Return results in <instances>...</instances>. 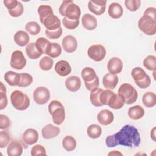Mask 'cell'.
<instances>
[{"label": "cell", "instance_id": "cell-5", "mask_svg": "<svg viewBox=\"0 0 156 156\" xmlns=\"http://www.w3.org/2000/svg\"><path fill=\"white\" fill-rule=\"evenodd\" d=\"M118 93L127 104H132L135 102L138 98L137 91L132 85L127 83L122 84L119 87Z\"/></svg>", "mask_w": 156, "mask_h": 156}, {"label": "cell", "instance_id": "cell-40", "mask_svg": "<svg viewBox=\"0 0 156 156\" xmlns=\"http://www.w3.org/2000/svg\"><path fill=\"white\" fill-rule=\"evenodd\" d=\"M50 41L48 39L44 37H40L36 40L35 44L38 51L41 54H43L46 53V49Z\"/></svg>", "mask_w": 156, "mask_h": 156}, {"label": "cell", "instance_id": "cell-43", "mask_svg": "<svg viewBox=\"0 0 156 156\" xmlns=\"http://www.w3.org/2000/svg\"><path fill=\"white\" fill-rule=\"evenodd\" d=\"M62 23L66 29L73 30L78 27L79 24V20H71L66 18V17H64L62 20Z\"/></svg>", "mask_w": 156, "mask_h": 156}, {"label": "cell", "instance_id": "cell-15", "mask_svg": "<svg viewBox=\"0 0 156 156\" xmlns=\"http://www.w3.org/2000/svg\"><path fill=\"white\" fill-rule=\"evenodd\" d=\"M123 68V63L122 60L118 57L111 58L107 63V69L110 73L113 74H118L120 73Z\"/></svg>", "mask_w": 156, "mask_h": 156}, {"label": "cell", "instance_id": "cell-22", "mask_svg": "<svg viewBox=\"0 0 156 156\" xmlns=\"http://www.w3.org/2000/svg\"><path fill=\"white\" fill-rule=\"evenodd\" d=\"M124 104L125 102L123 98L118 94H116L113 92L109 98L107 105L113 109L118 110L121 108Z\"/></svg>", "mask_w": 156, "mask_h": 156}, {"label": "cell", "instance_id": "cell-2", "mask_svg": "<svg viewBox=\"0 0 156 156\" xmlns=\"http://www.w3.org/2000/svg\"><path fill=\"white\" fill-rule=\"evenodd\" d=\"M58 10L62 16H64L71 20H79L81 14L80 9L77 4L74 3L73 1H63Z\"/></svg>", "mask_w": 156, "mask_h": 156}, {"label": "cell", "instance_id": "cell-25", "mask_svg": "<svg viewBox=\"0 0 156 156\" xmlns=\"http://www.w3.org/2000/svg\"><path fill=\"white\" fill-rule=\"evenodd\" d=\"M108 13L112 18L118 19L122 16L123 14V9L119 3L113 2L111 3L108 7Z\"/></svg>", "mask_w": 156, "mask_h": 156}, {"label": "cell", "instance_id": "cell-41", "mask_svg": "<svg viewBox=\"0 0 156 156\" xmlns=\"http://www.w3.org/2000/svg\"><path fill=\"white\" fill-rule=\"evenodd\" d=\"M21 80L18 85L19 87H26L29 86L33 82L32 76L26 73H21Z\"/></svg>", "mask_w": 156, "mask_h": 156}, {"label": "cell", "instance_id": "cell-23", "mask_svg": "<svg viewBox=\"0 0 156 156\" xmlns=\"http://www.w3.org/2000/svg\"><path fill=\"white\" fill-rule=\"evenodd\" d=\"M7 153L9 156H20L23 153V146L18 141H12L7 146Z\"/></svg>", "mask_w": 156, "mask_h": 156}, {"label": "cell", "instance_id": "cell-26", "mask_svg": "<svg viewBox=\"0 0 156 156\" xmlns=\"http://www.w3.org/2000/svg\"><path fill=\"white\" fill-rule=\"evenodd\" d=\"M144 113V110L141 106L136 105L129 108L127 114L130 119L133 120H138L143 117Z\"/></svg>", "mask_w": 156, "mask_h": 156}, {"label": "cell", "instance_id": "cell-34", "mask_svg": "<svg viewBox=\"0 0 156 156\" xmlns=\"http://www.w3.org/2000/svg\"><path fill=\"white\" fill-rule=\"evenodd\" d=\"M103 90H104L99 88H96L91 90L90 94V99L93 105L95 107H101L103 105L101 103L100 99H99L100 94Z\"/></svg>", "mask_w": 156, "mask_h": 156}, {"label": "cell", "instance_id": "cell-19", "mask_svg": "<svg viewBox=\"0 0 156 156\" xmlns=\"http://www.w3.org/2000/svg\"><path fill=\"white\" fill-rule=\"evenodd\" d=\"M83 27L88 30H93L97 27L98 21L96 18L90 13H85L82 17Z\"/></svg>", "mask_w": 156, "mask_h": 156}, {"label": "cell", "instance_id": "cell-29", "mask_svg": "<svg viewBox=\"0 0 156 156\" xmlns=\"http://www.w3.org/2000/svg\"><path fill=\"white\" fill-rule=\"evenodd\" d=\"M143 104L147 108H151L156 104V94L151 91L145 93L142 97Z\"/></svg>", "mask_w": 156, "mask_h": 156}, {"label": "cell", "instance_id": "cell-51", "mask_svg": "<svg viewBox=\"0 0 156 156\" xmlns=\"http://www.w3.org/2000/svg\"><path fill=\"white\" fill-rule=\"evenodd\" d=\"M4 5L7 8L8 10H13L15 9L18 4V1L17 0H4L3 1Z\"/></svg>", "mask_w": 156, "mask_h": 156}, {"label": "cell", "instance_id": "cell-48", "mask_svg": "<svg viewBox=\"0 0 156 156\" xmlns=\"http://www.w3.org/2000/svg\"><path fill=\"white\" fill-rule=\"evenodd\" d=\"M62 32H63V30L62 27H60L58 29L55 30H52V31H50L47 29L45 30L46 36L49 39L59 38L61 37Z\"/></svg>", "mask_w": 156, "mask_h": 156}, {"label": "cell", "instance_id": "cell-50", "mask_svg": "<svg viewBox=\"0 0 156 156\" xmlns=\"http://www.w3.org/2000/svg\"><path fill=\"white\" fill-rule=\"evenodd\" d=\"M85 83V87L88 90H92L94 88H98L99 86V77L98 76L96 77V78L92 82H88V83H87V82H84Z\"/></svg>", "mask_w": 156, "mask_h": 156}, {"label": "cell", "instance_id": "cell-4", "mask_svg": "<svg viewBox=\"0 0 156 156\" xmlns=\"http://www.w3.org/2000/svg\"><path fill=\"white\" fill-rule=\"evenodd\" d=\"M10 101L13 107L18 110H25L30 105L27 95L19 90H15L11 93Z\"/></svg>", "mask_w": 156, "mask_h": 156}, {"label": "cell", "instance_id": "cell-10", "mask_svg": "<svg viewBox=\"0 0 156 156\" xmlns=\"http://www.w3.org/2000/svg\"><path fill=\"white\" fill-rule=\"evenodd\" d=\"M10 66L15 69L21 70L26 65V59L23 53L20 50L13 51L11 55Z\"/></svg>", "mask_w": 156, "mask_h": 156}, {"label": "cell", "instance_id": "cell-9", "mask_svg": "<svg viewBox=\"0 0 156 156\" xmlns=\"http://www.w3.org/2000/svg\"><path fill=\"white\" fill-rule=\"evenodd\" d=\"M33 99L35 103L43 105L48 102L50 99L49 90L45 87H38L34 91Z\"/></svg>", "mask_w": 156, "mask_h": 156}, {"label": "cell", "instance_id": "cell-20", "mask_svg": "<svg viewBox=\"0 0 156 156\" xmlns=\"http://www.w3.org/2000/svg\"><path fill=\"white\" fill-rule=\"evenodd\" d=\"M118 83V77L116 74L107 73L104 75L102 79L104 87L107 90H113L115 88Z\"/></svg>", "mask_w": 156, "mask_h": 156}, {"label": "cell", "instance_id": "cell-18", "mask_svg": "<svg viewBox=\"0 0 156 156\" xmlns=\"http://www.w3.org/2000/svg\"><path fill=\"white\" fill-rule=\"evenodd\" d=\"M55 72L62 77H65L71 72V67L69 63L66 60L57 62L54 66Z\"/></svg>", "mask_w": 156, "mask_h": 156}, {"label": "cell", "instance_id": "cell-37", "mask_svg": "<svg viewBox=\"0 0 156 156\" xmlns=\"http://www.w3.org/2000/svg\"><path fill=\"white\" fill-rule=\"evenodd\" d=\"M144 66L149 71H155L156 69V57L154 55H149L143 60Z\"/></svg>", "mask_w": 156, "mask_h": 156}, {"label": "cell", "instance_id": "cell-47", "mask_svg": "<svg viewBox=\"0 0 156 156\" xmlns=\"http://www.w3.org/2000/svg\"><path fill=\"white\" fill-rule=\"evenodd\" d=\"M10 137L7 132H0V147L4 148L9 143Z\"/></svg>", "mask_w": 156, "mask_h": 156}, {"label": "cell", "instance_id": "cell-8", "mask_svg": "<svg viewBox=\"0 0 156 156\" xmlns=\"http://www.w3.org/2000/svg\"><path fill=\"white\" fill-rule=\"evenodd\" d=\"M87 54L88 57L94 61L100 62L104 58L106 50L104 46L101 44H93L89 47Z\"/></svg>", "mask_w": 156, "mask_h": 156}, {"label": "cell", "instance_id": "cell-1", "mask_svg": "<svg viewBox=\"0 0 156 156\" xmlns=\"http://www.w3.org/2000/svg\"><path fill=\"white\" fill-rule=\"evenodd\" d=\"M141 143V138L138 129L130 124L124 125L118 132L105 138V144L108 147H114L118 145L129 148L138 147Z\"/></svg>", "mask_w": 156, "mask_h": 156}, {"label": "cell", "instance_id": "cell-14", "mask_svg": "<svg viewBox=\"0 0 156 156\" xmlns=\"http://www.w3.org/2000/svg\"><path fill=\"white\" fill-rule=\"evenodd\" d=\"M22 140L24 143L27 145H32L36 143L38 140V132L34 129H26L22 135Z\"/></svg>", "mask_w": 156, "mask_h": 156}, {"label": "cell", "instance_id": "cell-35", "mask_svg": "<svg viewBox=\"0 0 156 156\" xmlns=\"http://www.w3.org/2000/svg\"><path fill=\"white\" fill-rule=\"evenodd\" d=\"M87 133L90 138L96 139L101 136L102 133V129L101 126L98 124H91L88 127Z\"/></svg>", "mask_w": 156, "mask_h": 156}, {"label": "cell", "instance_id": "cell-42", "mask_svg": "<svg viewBox=\"0 0 156 156\" xmlns=\"http://www.w3.org/2000/svg\"><path fill=\"white\" fill-rule=\"evenodd\" d=\"M126 7L131 12H135L140 7V0H126L124 1Z\"/></svg>", "mask_w": 156, "mask_h": 156}, {"label": "cell", "instance_id": "cell-38", "mask_svg": "<svg viewBox=\"0 0 156 156\" xmlns=\"http://www.w3.org/2000/svg\"><path fill=\"white\" fill-rule=\"evenodd\" d=\"M53 60L48 56H44L42 57L39 62V66L43 71H49L53 66Z\"/></svg>", "mask_w": 156, "mask_h": 156}, {"label": "cell", "instance_id": "cell-53", "mask_svg": "<svg viewBox=\"0 0 156 156\" xmlns=\"http://www.w3.org/2000/svg\"><path fill=\"white\" fill-rule=\"evenodd\" d=\"M155 127H154L151 131V137L153 141H155Z\"/></svg>", "mask_w": 156, "mask_h": 156}, {"label": "cell", "instance_id": "cell-31", "mask_svg": "<svg viewBox=\"0 0 156 156\" xmlns=\"http://www.w3.org/2000/svg\"><path fill=\"white\" fill-rule=\"evenodd\" d=\"M26 53L28 57L30 59H37L42 54L37 48L35 43H30L26 47Z\"/></svg>", "mask_w": 156, "mask_h": 156}, {"label": "cell", "instance_id": "cell-45", "mask_svg": "<svg viewBox=\"0 0 156 156\" xmlns=\"http://www.w3.org/2000/svg\"><path fill=\"white\" fill-rule=\"evenodd\" d=\"M10 16L13 17H18L20 16L24 12V7L22 3L20 1H18V5L13 9V10H8Z\"/></svg>", "mask_w": 156, "mask_h": 156}, {"label": "cell", "instance_id": "cell-27", "mask_svg": "<svg viewBox=\"0 0 156 156\" xmlns=\"http://www.w3.org/2000/svg\"><path fill=\"white\" fill-rule=\"evenodd\" d=\"M13 39L17 45L20 46H24L29 43V36L26 32L18 30L15 34Z\"/></svg>", "mask_w": 156, "mask_h": 156}, {"label": "cell", "instance_id": "cell-24", "mask_svg": "<svg viewBox=\"0 0 156 156\" xmlns=\"http://www.w3.org/2000/svg\"><path fill=\"white\" fill-rule=\"evenodd\" d=\"M5 81L10 86H18L21 80V75L19 73L9 71L4 74Z\"/></svg>", "mask_w": 156, "mask_h": 156}, {"label": "cell", "instance_id": "cell-46", "mask_svg": "<svg viewBox=\"0 0 156 156\" xmlns=\"http://www.w3.org/2000/svg\"><path fill=\"white\" fill-rule=\"evenodd\" d=\"M113 93V91L107 89L105 90H103L100 94V96H99L101 103L102 105H107L109 98Z\"/></svg>", "mask_w": 156, "mask_h": 156}, {"label": "cell", "instance_id": "cell-21", "mask_svg": "<svg viewBox=\"0 0 156 156\" xmlns=\"http://www.w3.org/2000/svg\"><path fill=\"white\" fill-rule=\"evenodd\" d=\"M65 87L68 90L71 92L78 91L81 87L80 79L76 76H71L65 80Z\"/></svg>", "mask_w": 156, "mask_h": 156}, {"label": "cell", "instance_id": "cell-54", "mask_svg": "<svg viewBox=\"0 0 156 156\" xmlns=\"http://www.w3.org/2000/svg\"><path fill=\"white\" fill-rule=\"evenodd\" d=\"M108 155H122V154L121 153H120L119 152H118V151H113V152H111L108 154Z\"/></svg>", "mask_w": 156, "mask_h": 156}, {"label": "cell", "instance_id": "cell-52", "mask_svg": "<svg viewBox=\"0 0 156 156\" xmlns=\"http://www.w3.org/2000/svg\"><path fill=\"white\" fill-rule=\"evenodd\" d=\"M143 15H148L152 18H156V9L155 7H148L145 10Z\"/></svg>", "mask_w": 156, "mask_h": 156}, {"label": "cell", "instance_id": "cell-6", "mask_svg": "<svg viewBox=\"0 0 156 156\" xmlns=\"http://www.w3.org/2000/svg\"><path fill=\"white\" fill-rule=\"evenodd\" d=\"M138 26L141 31L147 35H154L156 33V18L143 15L138 20Z\"/></svg>", "mask_w": 156, "mask_h": 156}, {"label": "cell", "instance_id": "cell-7", "mask_svg": "<svg viewBox=\"0 0 156 156\" xmlns=\"http://www.w3.org/2000/svg\"><path fill=\"white\" fill-rule=\"evenodd\" d=\"M131 75L136 85L144 89L149 87L151 83L150 77L140 67H135L131 71Z\"/></svg>", "mask_w": 156, "mask_h": 156}, {"label": "cell", "instance_id": "cell-13", "mask_svg": "<svg viewBox=\"0 0 156 156\" xmlns=\"http://www.w3.org/2000/svg\"><path fill=\"white\" fill-rule=\"evenodd\" d=\"M47 30L52 31L58 29L61 27V22L60 19L54 13L48 16L43 23Z\"/></svg>", "mask_w": 156, "mask_h": 156}, {"label": "cell", "instance_id": "cell-28", "mask_svg": "<svg viewBox=\"0 0 156 156\" xmlns=\"http://www.w3.org/2000/svg\"><path fill=\"white\" fill-rule=\"evenodd\" d=\"M62 53L61 46L57 43H51L50 42L46 49V54L48 55L49 57L52 58H57Z\"/></svg>", "mask_w": 156, "mask_h": 156}, {"label": "cell", "instance_id": "cell-32", "mask_svg": "<svg viewBox=\"0 0 156 156\" xmlns=\"http://www.w3.org/2000/svg\"><path fill=\"white\" fill-rule=\"evenodd\" d=\"M62 146L66 151H72L76 147V140L73 136L71 135H66L62 140Z\"/></svg>", "mask_w": 156, "mask_h": 156}, {"label": "cell", "instance_id": "cell-44", "mask_svg": "<svg viewBox=\"0 0 156 156\" xmlns=\"http://www.w3.org/2000/svg\"><path fill=\"white\" fill-rule=\"evenodd\" d=\"M31 155H46V151L44 146L41 144H36L31 149Z\"/></svg>", "mask_w": 156, "mask_h": 156}, {"label": "cell", "instance_id": "cell-12", "mask_svg": "<svg viewBox=\"0 0 156 156\" xmlns=\"http://www.w3.org/2000/svg\"><path fill=\"white\" fill-rule=\"evenodd\" d=\"M62 45L65 52L68 53H73L76 51L77 48V41L74 37L68 35L63 38Z\"/></svg>", "mask_w": 156, "mask_h": 156}, {"label": "cell", "instance_id": "cell-16", "mask_svg": "<svg viewBox=\"0 0 156 156\" xmlns=\"http://www.w3.org/2000/svg\"><path fill=\"white\" fill-rule=\"evenodd\" d=\"M99 123L103 126H107L112 124L114 120L113 113L107 109L101 110L97 116Z\"/></svg>", "mask_w": 156, "mask_h": 156}, {"label": "cell", "instance_id": "cell-33", "mask_svg": "<svg viewBox=\"0 0 156 156\" xmlns=\"http://www.w3.org/2000/svg\"><path fill=\"white\" fill-rule=\"evenodd\" d=\"M40 22L43 24L44 20L49 15L53 14V10L50 5H41L38 7L37 10Z\"/></svg>", "mask_w": 156, "mask_h": 156}, {"label": "cell", "instance_id": "cell-3", "mask_svg": "<svg viewBox=\"0 0 156 156\" xmlns=\"http://www.w3.org/2000/svg\"><path fill=\"white\" fill-rule=\"evenodd\" d=\"M48 110L52 121L56 125L62 124L65 119V111L62 104L57 100L52 101L48 105Z\"/></svg>", "mask_w": 156, "mask_h": 156}, {"label": "cell", "instance_id": "cell-49", "mask_svg": "<svg viewBox=\"0 0 156 156\" xmlns=\"http://www.w3.org/2000/svg\"><path fill=\"white\" fill-rule=\"evenodd\" d=\"M10 126V121L7 115L1 114L0 115V129H7Z\"/></svg>", "mask_w": 156, "mask_h": 156}, {"label": "cell", "instance_id": "cell-11", "mask_svg": "<svg viewBox=\"0 0 156 156\" xmlns=\"http://www.w3.org/2000/svg\"><path fill=\"white\" fill-rule=\"evenodd\" d=\"M107 1L104 0H90L88 2L89 10L96 15H101L105 11Z\"/></svg>", "mask_w": 156, "mask_h": 156}, {"label": "cell", "instance_id": "cell-17", "mask_svg": "<svg viewBox=\"0 0 156 156\" xmlns=\"http://www.w3.org/2000/svg\"><path fill=\"white\" fill-rule=\"evenodd\" d=\"M60 132L58 127L55 126L52 124H46L41 130V134L43 138L51 139L57 136Z\"/></svg>", "mask_w": 156, "mask_h": 156}, {"label": "cell", "instance_id": "cell-36", "mask_svg": "<svg viewBox=\"0 0 156 156\" xmlns=\"http://www.w3.org/2000/svg\"><path fill=\"white\" fill-rule=\"evenodd\" d=\"M26 30L32 35L38 34L41 30L40 26L35 21H29L25 26Z\"/></svg>", "mask_w": 156, "mask_h": 156}, {"label": "cell", "instance_id": "cell-39", "mask_svg": "<svg viewBox=\"0 0 156 156\" xmlns=\"http://www.w3.org/2000/svg\"><path fill=\"white\" fill-rule=\"evenodd\" d=\"M0 110L4 109L7 105V97L6 94V88L2 82H0Z\"/></svg>", "mask_w": 156, "mask_h": 156}, {"label": "cell", "instance_id": "cell-30", "mask_svg": "<svg viewBox=\"0 0 156 156\" xmlns=\"http://www.w3.org/2000/svg\"><path fill=\"white\" fill-rule=\"evenodd\" d=\"M81 76L84 80V82H91L93 81L96 77V73L95 71L91 67H85L83 68L81 71Z\"/></svg>", "mask_w": 156, "mask_h": 156}]
</instances>
